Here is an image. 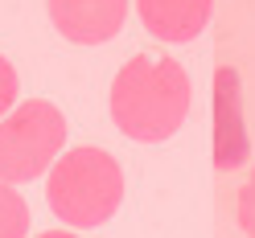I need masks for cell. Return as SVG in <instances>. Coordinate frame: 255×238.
<instances>
[{
	"label": "cell",
	"instance_id": "4",
	"mask_svg": "<svg viewBox=\"0 0 255 238\" xmlns=\"http://www.w3.org/2000/svg\"><path fill=\"white\" fill-rule=\"evenodd\" d=\"M54 29L74 45H103L124 29L128 0H45Z\"/></svg>",
	"mask_w": 255,
	"mask_h": 238
},
{
	"label": "cell",
	"instance_id": "9",
	"mask_svg": "<svg viewBox=\"0 0 255 238\" xmlns=\"http://www.w3.org/2000/svg\"><path fill=\"white\" fill-rule=\"evenodd\" d=\"M12 103H17V70H12V62L0 54V119L12 111Z\"/></svg>",
	"mask_w": 255,
	"mask_h": 238
},
{
	"label": "cell",
	"instance_id": "2",
	"mask_svg": "<svg viewBox=\"0 0 255 238\" xmlns=\"http://www.w3.org/2000/svg\"><path fill=\"white\" fill-rule=\"evenodd\" d=\"M45 201L74 230L103 226L124 201V168L103 148H70L45 177Z\"/></svg>",
	"mask_w": 255,
	"mask_h": 238
},
{
	"label": "cell",
	"instance_id": "10",
	"mask_svg": "<svg viewBox=\"0 0 255 238\" xmlns=\"http://www.w3.org/2000/svg\"><path fill=\"white\" fill-rule=\"evenodd\" d=\"M33 238H78V234H70V230H41V234H33Z\"/></svg>",
	"mask_w": 255,
	"mask_h": 238
},
{
	"label": "cell",
	"instance_id": "5",
	"mask_svg": "<svg viewBox=\"0 0 255 238\" xmlns=\"http://www.w3.org/2000/svg\"><path fill=\"white\" fill-rule=\"evenodd\" d=\"M251 156L247 144V123H243V86L239 70L222 66L214 74V164L222 172L239 168Z\"/></svg>",
	"mask_w": 255,
	"mask_h": 238
},
{
	"label": "cell",
	"instance_id": "6",
	"mask_svg": "<svg viewBox=\"0 0 255 238\" xmlns=\"http://www.w3.org/2000/svg\"><path fill=\"white\" fill-rule=\"evenodd\" d=\"M210 8L214 0H136L140 25L156 41H173V45L194 41L210 21Z\"/></svg>",
	"mask_w": 255,
	"mask_h": 238
},
{
	"label": "cell",
	"instance_id": "3",
	"mask_svg": "<svg viewBox=\"0 0 255 238\" xmlns=\"http://www.w3.org/2000/svg\"><path fill=\"white\" fill-rule=\"evenodd\" d=\"M66 144V115L50 99H25L0 119V181L21 185L54 168Z\"/></svg>",
	"mask_w": 255,
	"mask_h": 238
},
{
	"label": "cell",
	"instance_id": "7",
	"mask_svg": "<svg viewBox=\"0 0 255 238\" xmlns=\"http://www.w3.org/2000/svg\"><path fill=\"white\" fill-rule=\"evenodd\" d=\"M29 201L12 185L0 181V238H25L29 234Z\"/></svg>",
	"mask_w": 255,
	"mask_h": 238
},
{
	"label": "cell",
	"instance_id": "1",
	"mask_svg": "<svg viewBox=\"0 0 255 238\" xmlns=\"http://www.w3.org/2000/svg\"><path fill=\"white\" fill-rule=\"evenodd\" d=\"M194 103V82L177 58L136 54L111 82V123L136 144H161L177 136Z\"/></svg>",
	"mask_w": 255,
	"mask_h": 238
},
{
	"label": "cell",
	"instance_id": "8",
	"mask_svg": "<svg viewBox=\"0 0 255 238\" xmlns=\"http://www.w3.org/2000/svg\"><path fill=\"white\" fill-rule=\"evenodd\" d=\"M235 214H239V230H243V238H255V172H251V181H243V189H239Z\"/></svg>",
	"mask_w": 255,
	"mask_h": 238
}]
</instances>
